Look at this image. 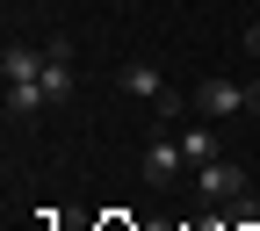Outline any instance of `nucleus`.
<instances>
[{"label": "nucleus", "mask_w": 260, "mask_h": 231, "mask_svg": "<svg viewBox=\"0 0 260 231\" xmlns=\"http://www.w3.org/2000/svg\"><path fill=\"white\" fill-rule=\"evenodd\" d=\"M260 116V80L253 87H239V80H203L195 87V116Z\"/></svg>", "instance_id": "f257e3e1"}, {"label": "nucleus", "mask_w": 260, "mask_h": 231, "mask_svg": "<svg viewBox=\"0 0 260 231\" xmlns=\"http://www.w3.org/2000/svg\"><path fill=\"white\" fill-rule=\"evenodd\" d=\"M195 188L210 195V203H246V174L232 159H210V167H195Z\"/></svg>", "instance_id": "f03ea898"}, {"label": "nucleus", "mask_w": 260, "mask_h": 231, "mask_svg": "<svg viewBox=\"0 0 260 231\" xmlns=\"http://www.w3.org/2000/svg\"><path fill=\"white\" fill-rule=\"evenodd\" d=\"M145 181H174V174H188V159H181V138L174 130H159V138L145 145V167H138Z\"/></svg>", "instance_id": "7ed1b4c3"}, {"label": "nucleus", "mask_w": 260, "mask_h": 231, "mask_svg": "<svg viewBox=\"0 0 260 231\" xmlns=\"http://www.w3.org/2000/svg\"><path fill=\"white\" fill-rule=\"evenodd\" d=\"M116 87H123V94H138V102H152V109H159V102H167V94H174V87H167V80H159V73H152V65H138V58H130V65H123V73H116Z\"/></svg>", "instance_id": "20e7f679"}, {"label": "nucleus", "mask_w": 260, "mask_h": 231, "mask_svg": "<svg viewBox=\"0 0 260 231\" xmlns=\"http://www.w3.org/2000/svg\"><path fill=\"white\" fill-rule=\"evenodd\" d=\"M174 138H181V159H188V167H210V159H224L210 123H188V130H174Z\"/></svg>", "instance_id": "39448f33"}, {"label": "nucleus", "mask_w": 260, "mask_h": 231, "mask_svg": "<svg viewBox=\"0 0 260 231\" xmlns=\"http://www.w3.org/2000/svg\"><path fill=\"white\" fill-rule=\"evenodd\" d=\"M37 73H44V51H29V44H8V51H0V80H8V87L15 80H37Z\"/></svg>", "instance_id": "423d86ee"}, {"label": "nucleus", "mask_w": 260, "mask_h": 231, "mask_svg": "<svg viewBox=\"0 0 260 231\" xmlns=\"http://www.w3.org/2000/svg\"><path fill=\"white\" fill-rule=\"evenodd\" d=\"M37 109H51L44 80H15V87H8V116H37Z\"/></svg>", "instance_id": "0eeeda50"}, {"label": "nucleus", "mask_w": 260, "mask_h": 231, "mask_svg": "<svg viewBox=\"0 0 260 231\" xmlns=\"http://www.w3.org/2000/svg\"><path fill=\"white\" fill-rule=\"evenodd\" d=\"M246 51H253V58H260V22H253V29H246Z\"/></svg>", "instance_id": "6e6552de"}]
</instances>
